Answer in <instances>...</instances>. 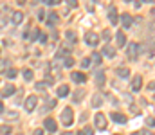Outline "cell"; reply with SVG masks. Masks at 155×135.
<instances>
[{"instance_id":"obj_1","label":"cell","mask_w":155,"mask_h":135,"mask_svg":"<svg viewBox=\"0 0 155 135\" xmlns=\"http://www.w3.org/2000/svg\"><path fill=\"white\" fill-rule=\"evenodd\" d=\"M61 123H63V126H70L74 123V112H72L70 106L63 108V112H61Z\"/></svg>"},{"instance_id":"obj_2","label":"cell","mask_w":155,"mask_h":135,"mask_svg":"<svg viewBox=\"0 0 155 135\" xmlns=\"http://www.w3.org/2000/svg\"><path fill=\"white\" fill-rule=\"evenodd\" d=\"M139 51H141V45H139V43H135V41L130 43V45H128V58L135 61L137 56H139Z\"/></svg>"},{"instance_id":"obj_3","label":"cell","mask_w":155,"mask_h":135,"mask_svg":"<svg viewBox=\"0 0 155 135\" xmlns=\"http://www.w3.org/2000/svg\"><path fill=\"white\" fill-rule=\"evenodd\" d=\"M94 123H96V128H98V130H105V128H107V115L96 114V115H94Z\"/></svg>"},{"instance_id":"obj_4","label":"cell","mask_w":155,"mask_h":135,"mask_svg":"<svg viewBox=\"0 0 155 135\" xmlns=\"http://www.w3.org/2000/svg\"><path fill=\"white\" fill-rule=\"evenodd\" d=\"M36 103H38V97H36V96H29V97L25 99V105H23V106H25L27 112H33V110L36 108Z\"/></svg>"},{"instance_id":"obj_5","label":"cell","mask_w":155,"mask_h":135,"mask_svg":"<svg viewBox=\"0 0 155 135\" xmlns=\"http://www.w3.org/2000/svg\"><path fill=\"white\" fill-rule=\"evenodd\" d=\"M85 41H87V45L94 47V45H98V41H99V36H98L96 32H87V34H85Z\"/></svg>"},{"instance_id":"obj_6","label":"cell","mask_w":155,"mask_h":135,"mask_svg":"<svg viewBox=\"0 0 155 135\" xmlns=\"http://www.w3.org/2000/svg\"><path fill=\"white\" fill-rule=\"evenodd\" d=\"M141 87H143V78H141V76H135V78L132 79V92H139Z\"/></svg>"},{"instance_id":"obj_7","label":"cell","mask_w":155,"mask_h":135,"mask_svg":"<svg viewBox=\"0 0 155 135\" xmlns=\"http://www.w3.org/2000/svg\"><path fill=\"white\" fill-rule=\"evenodd\" d=\"M121 23H123V27L125 29H128V27H132V23H134V18L130 16V14H121Z\"/></svg>"},{"instance_id":"obj_8","label":"cell","mask_w":155,"mask_h":135,"mask_svg":"<svg viewBox=\"0 0 155 135\" xmlns=\"http://www.w3.org/2000/svg\"><path fill=\"white\" fill-rule=\"evenodd\" d=\"M70 78H72L74 83H85V81H87V76H85L83 72H72Z\"/></svg>"},{"instance_id":"obj_9","label":"cell","mask_w":155,"mask_h":135,"mask_svg":"<svg viewBox=\"0 0 155 135\" xmlns=\"http://www.w3.org/2000/svg\"><path fill=\"white\" fill-rule=\"evenodd\" d=\"M103 101H105V96H103V94H94V97H92V106H94V108H99V106L103 105Z\"/></svg>"},{"instance_id":"obj_10","label":"cell","mask_w":155,"mask_h":135,"mask_svg":"<svg viewBox=\"0 0 155 135\" xmlns=\"http://www.w3.org/2000/svg\"><path fill=\"white\" fill-rule=\"evenodd\" d=\"M103 56L108 58V60L114 58V56H116V49H114L112 45H105V47H103Z\"/></svg>"},{"instance_id":"obj_11","label":"cell","mask_w":155,"mask_h":135,"mask_svg":"<svg viewBox=\"0 0 155 135\" xmlns=\"http://www.w3.org/2000/svg\"><path fill=\"white\" fill-rule=\"evenodd\" d=\"M43 126H45V130H49V132H56V121H54L52 117L45 119V121H43Z\"/></svg>"},{"instance_id":"obj_12","label":"cell","mask_w":155,"mask_h":135,"mask_svg":"<svg viewBox=\"0 0 155 135\" xmlns=\"http://www.w3.org/2000/svg\"><path fill=\"white\" fill-rule=\"evenodd\" d=\"M11 22H13L14 25H18V23H22V22H23V14H22L20 11H14V13L11 14Z\"/></svg>"},{"instance_id":"obj_13","label":"cell","mask_w":155,"mask_h":135,"mask_svg":"<svg viewBox=\"0 0 155 135\" xmlns=\"http://www.w3.org/2000/svg\"><path fill=\"white\" fill-rule=\"evenodd\" d=\"M110 117H112V121H114V123H117V124H125V123H126V117H125L123 114H117V112H114Z\"/></svg>"},{"instance_id":"obj_14","label":"cell","mask_w":155,"mask_h":135,"mask_svg":"<svg viewBox=\"0 0 155 135\" xmlns=\"http://www.w3.org/2000/svg\"><path fill=\"white\" fill-rule=\"evenodd\" d=\"M108 18H110V22L116 25L117 22H119V18H117V11H116V7H110L108 9Z\"/></svg>"},{"instance_id":"obj_15","label":"cell","mask_w":155,"mask_h":135,"mask_svg":"<svg viewBox=\"0 0 155 135\" xmlns=\"http://www.w3.org/2000/svg\"><path fill=\"white\" fill-rule=\"evenodd\" d=\"M4 117H5V119H9V121H16L20 115H18L16 112H13V110H5V112H4Z\"/></svg>"},{"instance_id":"obj_16","label":"cell","mask_w":155,"mask_h":135,"mask_svg":"<svg viewBox=\"0 0 155 135\" xmlns=\"http://www.w3.org/2000/svg\"><path fill=\"white\" fill-rule=\"evenodd\" d=\"M69 96V85H61L58 88V97H67Z\"/></svg>"},{"instance_id":"obj_17","label":"cell","mask_w":155,"mask_h":135,"mask_svg":"<svg viewBox=\"0 0 155 135\" xmlns=\"http://www.w3.org/2000/svg\"><path fill=\"white\" fill-rule=\"evenodd\" d=\"M13 94H14V87H13V85H5L4 90H2V96L7 97V96H13Z\"/></svg>"},{"instance_id":"obj_18","label":"cell","mask_w":155,"mask_h":135,"mask_svg":"<svg viewBox=\"0 0 155 135\" xmlns=\"http://www.w3.org/2000/svg\"><path fill=\"white\" fill-rule=\"evenodd\" d=\"M27 36L34 41V40H40V36H42V34H40V29H31V32H29Z\"/></svg>"},{"instance_id":"obj_19","label":"cell","mask_w":155,"mask_h":135,"mask_svg":"<svg viewBox=\"0 0 155 135\" xmlns=\"http://www.w3.org/2000/svg\"><path fill=\"white\" fill-rule=\"evenodd\" d=\"M96 85H98V87H103V85H105V74H103V72H98V74H96Z\"/></svg>"},{"instance_id":"obj_20","label":"cell","mask_w":155,"mask_h":135,"mask_svg":"<svg viewBox=\"0 0 155 135\" xmlns=\"http://www.w3.org/2000/svg\"><path fill=\"white\" fill-rule=\"evenodd\" d=\"M47 23H51V25L58 23V13H49V20H47Z\"/></svg>"},{"instance_id":"obj_21","label":"cell","mask_w":155,"mask_h":135,"mask_svg":"<svg viewBox=\"0 0 155 135\" xmlns=\"http://www.w3.org/2000/svg\"><path fill=\"white\" fill-rule=\"evenodd\" d=\"M67 54H70V47H61V49L56 52V56H58V58H61V56H67Z\"/></svg>"},{"instance_id":"obj_22","label":"cell","mask_w":155,"mask_h":135,"mask_svg":"<svg viewBox=\"0 0 155 135\" xmlns=\"http://www.w3.org/2000/svg\"><path fill=\"white\" fill-rule=\"evenodd\" d=\"M117 74H119V78H128L130 76V70L126 67H123V69H117Z\"/></svg>"},{"instance_id":"obj_23","label":"cell","mask_w":155,"mask_h":135,"mask_svg":"<svg viewBox=\"0 0 155 135\" xmlns=\"http://www.w3.org/2000/svg\"><path fill=\"white\" fill-rule=\"evenodd\" d=\"M83 97H85V90H83V88H79V90H78V92L74 94V101L78 103V101H81Z\"/></svg>"},{"instance_id":"obj_24","label":"cell","mask_w":155,"mask_h":135,"mask_svg":"<svg viewBox=\"0 0 155 135\" xmlns=\"http://www.w3.org/2000/svg\"><path fill=\"white\" fill-rule=\"evenodd\" d=\"M22 74H23V79H25V81H31V79H33V70H31V69H25Z\"/></svg>"},{"instance_id":"obj_25","label":"cell","mask_w":155,"mask_h":135,"mask_svg":"<svg viewBox=\"0 0 155 135\" xmlns=\"http://www.w3.org/2000/svg\"><path fill=\"white\" fill-rule=\"evenodd\" d=\"M117 43H119V45H125V43H126V36H125V32H117Z\"/></svg>"},{"instance_id":"obj_26","label":"cell","mask_w":155,"mask_h":135,"mask_svg":"<svg viewBox=\"0 0 155 135\" xmlns=\"http://www.w3.org/2000/svg\"><path fill=\"white\" fill-rule=\"evenodd\" d=\"M90 60H92V63H96V65H99V63H101V54H98V52H94Z\"/></svg>"},{"instance_id":"obj_27","label":"cell","mask_w":155,"mask_h":135,"mask_svg":"<svg viewBox=\"0 0 155 135\" xmlns=\"http://www.w3.org/2000/svg\"><path fill=\"white\" fill-rule=\"evenodd\" d=\"M11 133V126H0V135H9Z\"/></svg>"},{"instance_id":"obj_28","label":"cell","mask_w":155,"mask_h":135,"mask_svg":"<svg viewBox=\"0 0 155 135\" xmlns=\"http://www.w3.org/2000/svg\"><path fill=\"white\" fill-rule=\"evenodd\" d=\"M72 65H74V60H72V58H69V56H67V58H65V61H63V67H69V69H70V67H72Z\"/></svg>"},{"instance_id":"obj_29","label":"cell","mask_w":155,"mask_h":135,"mask_svg":"<svg viewBox=\"0 0 155 135\" xmlns=\"http://www.w3.org/2000/svg\"><path fill=\"white\" fill-rule=\"evenodd\" d=\"M16 74H18V72H16V70H14V69H9V70H7V72H5V76H7V78H9V79H13V78H16Z\"/></svg>"},{"instance_id":"obj_30","label":"cell","mask_w":155,"mask_h":135,"mask_svg":"<svg viewBox=\"0 0 155 135\" xmlns=\"http://www.w3.org/2000/svg\"><path fill=\"white\" fill-rule=\"evenodd\" d=\"M65 36H67V40H70V41H76V34H74L72 31H67V32H65Z\"/></svg>"},{"instance_id":"obj_31","label":"cell","mask_w":155,"mask_h":135,"mask_svg":"<svg viewBox=\"0 0 155 135\" xmlns=\"http://www.w3.org/2000/svg\"><path fill=\"white\" fill-rule=\"evenodd\" d=\"M34 87H36V90H40V92H43V90L47 88V83H36Z\"/></svg>"},{"instance_id":"obj_32","label":"cell","mask_w":155,"mask_h":135,"mask_svg":"<svg viewBox=\"0 0 155 135\" xmlns=\"http://www.w3.org/2000/svg\"><path fill=\"white\" fill-rule=\"evenodd\" d=\"M43 4L45 5H56V4H60V0H43Z\"/></svg>"},{"instance_id":"obj_33","label":"cell","mask_w":155,"mask_h":135,"mask_svg":"<svg viewBox=\"0 0 155 135\" xmlns=\"http://www.w3.org/2000/svg\"><path fill=\"white\" fill-rule=\"evenodd\" d=\"M81 67H90V58H83V61H81Z\"/></svg>"},{"instance_id":"obj_34","label":"cell","mask_w":155,"mask_h":135,"mask_svg":"<svg viewBox=\"0 0 155 135\" xmlns=\"http://www.w3.org/2000/svg\"><path fill=\"white\" fill-rule=\"evenodd\" d=\"M38 20H40V22H42V20H45V11H43V9H40V11H38Z\"/></svg>"},{"instance_id":"obj_35","label":"cell","mask_w":155,"mask_h":135,"mask_svg":"<svg viewBox=\"0 0 155 135\" xmlns=\"http://www.w3.org/2000/svg\"><path fill=\"white\" fill-rule=\"evenodd\" d=\"M146 124H148V126H155V119L153 117H148V119H146Z\"/></svg>"},{"instance_id":"obj_36","label":"cell","mask_w":155,"mask_h":135,"mask_svg":"<svg viewBox=\"0 0 155 135\" xmlns=\"http://www.w3.org/2000/svg\"><path fill=\"white\" fill-rule=\"evenodd\" d=\"M110 38H112V34H110L108 31H105V32H103V40H107V41H108Z\"/></svg>"},{"instance_id":"obj_37","label":"cell","mask_w":155,"mask_h":135,"mask_svg":"<svg viewBox=\"0 0 155 135\" xmlns=\"http://www.w3.org/2000/svg\"><path fill=\"white\" fill-rule=\"evenodd\" d=\"M47 106H49V108H54V106H56V99H51V101L47 103Z\"/></svg>"},{"instance_id":"obj_38","label":"cell","mask_w":155,"mask_h":135,"mask_svg":"<svg viewBox=\"0 0 155 135\" xmlns=\"http://www.w3.org/2000/svg\"><path fill=\"white\" fill-rule=\"evenodd\" d=\"M130 110H132V114H139V108H137V106H134V105L130 106Z\"/></svg>"},{"instance_id":"obj_39","label":"cell","mask_w":155,"mask_h":135,"mask_svg":"<svg viewBox=\"0 0 155 135\" xmlns=\"http://www.w3.org/2000/svg\"><path fill=\"white\" fill-rule=\"evenodd\" d=\"M148 90H155V81H152V83L148 85Z\"/></svg>"},{"instance_id":"obj_40","label":"cell","mask_w":155,"mask_h":135,"mask_svg":"<svg viewBox=\"0 0 155 135\" xmlns=\"http://www.w3.org/2000/svg\"><path fill=\"white\" fill-rule=\"evenodd\" d=\"M40 41H42V43H45V41H47V36H45V34H42V36H40Z\"/></svg>"},{"instance_id":"obj_41","label":"cell","mask_w":155,"mask_h":135,"mask_svg":"<svg viewBox=\"0 0 155 135\" xmlns=\"http://www.w3.org/2000/svg\"><path fill=\"white\" fill-rule=\"evenodd\" d=\"M69 5L70 7H76V0H69Z\"/></svg>"},{"instance_id":"obj_42","label":"cell","mask_w":155,"mask_h":135,"mask_svg":"<svg viewBox=\"0 0 155 135\" xmlns=\"http://www.w3.org/2000/svg\"><path fill=\"white\" fill-rule=\"evenodd\" d=\"M34 135H43V132L42 130H34Z\"/></svg>"},{"instance_id":"obj_43","label":"cell","mask_w":155,"mask_h":135,"mask_svg":"<svg viewBox=\"0 0 155 135\" xmlns=\"http://www.w3.org/2000/svg\"><path fill=\"white\" fill-rule=\"evenodd\" d=\"M61 135H74V133H72V132H63Z\"/></svg>"},{"instance_id":"obj_44","label":"cell","mask_w":155,"mask_h":135,"mask_svg":"<svg viewBox=\"0 0 155 135\" xmlns=\"http://www.w3.org/2000/svg\"><path fill=\"white\" fill-rule=\"evenodd\" d=\"M143 135H153L152 132H143Z\"/></svg>"},{"instance_id":"obj_45","label":"cell","mask_w":155,"mask_h":135,"mask_svg":"<svg viewBox=\"0 0 155 135\" xmlns=\"http://www.w3.org/2000/svg\"><path fill=\"white\" fill-rule=\"evenodd\" d=\"M0 112H4V105L2 103H0Z\"/></svg>"},{"instance_id":"obj_46","label":"cell","mask_w":155,"mask_h":135,"mask_svg":"<svg viewBox=\"0 0 155 135\" xmlns=\"http://www.w3.org/2000/svg\"><path fill=\"white\" fill-rule=\"evenodd\" d=\"M78 135H85V132H78Z\"/></svg>"}]
</instances>
